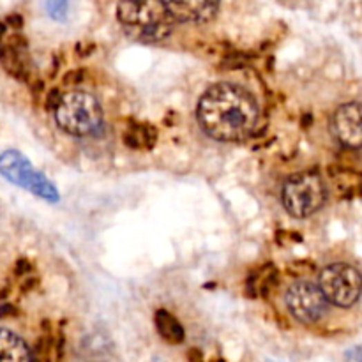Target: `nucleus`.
Segmentation results:
<instances>
[{
	"mask_svg": "<svg viewBox=\"0 0 362 362\" xmlns=\"http://www.w3.org/2000/svg\"><path fill=\"white\" fill-rule=\"evenodd\" d=\"M196 119L211 138L240 142L255 131L258 104L240 85L216 84L200 97Z\"/></svg>",
	"mask_w": 362,
	"mask_h": 362,
	"instance_id": "f257e3e1",
	"label": "nucleus"
},
{
	"mask_svg": "<svg viewBox=\"0 0 362 362\" xmlns=\"http://www.w3.org/2000/svg\"><path fill=\"white\" fill-rule=\"evenodd\" d=\"M117 18L129 37L147 43L163 41L175 23L166 2H120Z\"/></svg>",
	"mask_w": 362,
	"mask_h": 362,
	"instance_id": "f03ea898",
	"label": "nucleus"
},
{
	"mask_svg": "<svg viewBox=\"0 0 362 362\" xmlns=\"http://www.w3.org/2000/svg\"><path fill=\"white\" fill-rule=\"evenodd\" d=\"M55 120L62 131L73 136H88L103 124L99 101L87 92H68L55 106Z\"/></svg>",
	"mask_w": 362,
	"mask_h": 362,
	"instance_id": "7ed1b4c3",
	"label": "nucleus"
},
{
	"mask_svg": "<svg viewBox=\"0 0 362 362\" xmlns=\"http://www.w3.org/2000/svg\"><path fill=\"white\" fill-rule=\"evenodd\" d=\"M327 187L318 171H301L283 184L281 200L290 216L309 218L325 203Z\"/></svg>",
	"mask_w": 362,
	"mask_h": 362,
	"instance_id": "20e7f679",
	"label": "nucleus"
},
{
	"mask_svg": "<svg viewBox=\"0 0 362 362\" xmlns=\"http://www.w3.org/2000/svg\"><path fill=\"white\" fill-rule=\"evenodd\" d=\"M318 285L329 303L339 307H350L362 294L361 272L346 263H332L320 272Z\"/></svg>",
	"mask_w": 362,
	"mask_h": 362,
	"instance_id": "39448f33",
	"label": "nucleus"
},
{
	"mask_svg": "<svg viewBox=\"0 0 362 362\" xmlns=\"http://www.w3.org/2000/svg\"><path fill=\"white\" fill-rule=\"evenodd\" d=\"M327 301L322 288L307 279L292 283L287 292V306L303 323H314L327 313Z\"/></svg>",
	"mask_w": 362,
	"mask_h": 362,
	"instance_id": "423d86ee",
	"label": "nucleus"
},
{
	"mask_svg": "<svg viewBox=\"0 0 362 362\" xmlns=\"http://www.w3.org/2000/svg\"><path fill=\"white\" fill-rule=\"evenodd\" d=\"M0 168H2V173H4L8 179L12 180L15 184H18V186L25 187L28 191L43 196V198L52 200V202L59 200V193L55 191V187L52 186V182L44 179L41 173H37V171L23 160V155H21L20 152H4L2 161H0Z\"/></svg>",
	"mask_w": 362,
	"mask_h": 362,
	"instance_id": "0eeeda50",
	"label": "nucleus"
},
{
	"mask_svg": "<svg viewBox=\"0 0 362 362\" xmlns=\"http://www.w3.org/2000/svg\"><path fill=\"white\" fill-rule=\"evenodd\" d=\"M336 138L348 149L362 147V104L346 103L336 110L332 119Z\"/></svg>",
	"mask_w": 362,
	"mask_h": 362,
	"instance_id": "6e6552de",
	"label": "nucleus"
},
{
	"mask_svg": "<svg viewBox=\"0 0 362 362\" xmlns=\"http://www.w3.org/2000/svg\"><path fill=\"white\" fill-rule=\"evenodd\" d=\"M166 6L173 21H207L216 17L219 9L218 2H202V0L166 2Z\"/></svg>",
	"mask_w": 362,
	"mask_h": 362,
	"instance_id": "1a4fd4ad",
	"label": "nucleus"
},
{
	"mask_svg": "<svg viewBox=\"0 0 362 362\" xmlns=\"http://www.w3.org/2000/svg\"><path fill=\"white\" fill-rule=\"evenodd\" d=\"M0 362H34L23 339L8 329L0 330Z\"/></svg>",
	"mask_w": 362,
	"mask_h": 362,
	"instance_id": "9d476101",
	"label": "nucleus"
},
{
	"mask_svg": "<svg viewBox=\"0 0 362 362\" xmlns=\"http://www.w3.org/2000/svg\"><path fill=\"white\" fill-rule=\"evenodd\" d=\"M154 322H155V329H158V332L163 336L164 341L179 345V343H182V339L186 338V332H184L179 320H177L173 314L168 313V311L164 309L155 311Z\"/></svg>",
	"mask_w": 362,
	"mask_h": 362,
	"instance_id": "9b49d317",
	"label": "nucleus"
},
{
	"mask_svg": "<svg viewBox=\"0 0 362 362\" xmlns=\"http://www.w3.org/2000/svg\"><path fill=\"white\" fill-rule=\"evenodd\" d=\"M46 9H48L53 18H60L62 20L66 15V9H68V4L66 2H50V4H46Z\"/></svg>",
	"mask_w": 362,
	"mask_h": 362,
	"instance_id": "f8f14e48",
	"label": "nucleus"
}]
</instances>
